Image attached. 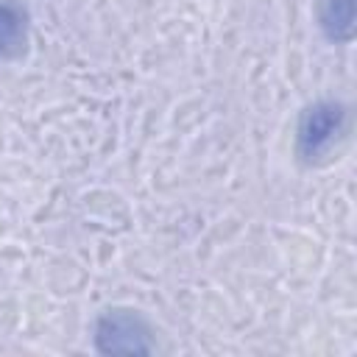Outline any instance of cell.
Here are the masks:
<instances>
[{
  "instance_id": "cell-1",
  "label": "cell",
  "mask_w": 357,
  "mask_h": 357,
  "mask_svg": "<svg viewBox=\"0 0 357 357\" xmlns=\"http://www.w3.org/2000/svg\"><path fill=\"white\" fill-rule=\"evenodd\" d=\"M346 131V109L337 100H315L301 112L296 128L298 156L304 162L324 159Z\"/></svg>"
},
{
  "instance_id": "cell-2",
  "label": "cell",
  "mask_w": 357,
  "mask_h": 357,
  "mask_svg": "<svg viewBox=\"0 0 357 357\" xmlns=\"http://www.w3.org/2000/svg\"><path fill=\"white\" fill-rule=\"evenodd\" d=\"M95 349L100 354H151V326L137 310H106L95 321Z\"/></svg>"
},
{
  "instance_id": "cell-3",
  "label": "cell",
  "mask_w": 357,
  "mask_h": 357,
  "mask_svg": "<svg viewBox=\"0 0 357 357\" xmlns=\"http://www.w3.org/2000/svg\"><path fill=\"white\" fill-rule=\"evenodd\" d=\"M28 50V11L20 0H0V61H17Z\"/></svg>"
},
{
  "instance_id": "cell-4",
  "label": "cell",
  "mask_w": 357,
  "mask_h": 357,
  "mask_svg": "<svg viewBox=\"0 0 357 357\" xmlns=\"http://www.w3.org/2000/svg\"><path fill=\"white\" fill-rule=\"evenodd\" d=\"M318 25L335 45L354 39V0H318Z\"/></svg>"
}]
</instances>
